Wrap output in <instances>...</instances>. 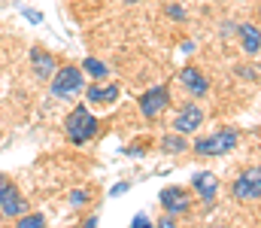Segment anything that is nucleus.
I'll return each mask as SVG.
<instances>
[{
  "label": "nucleus",
  "instance_id": "nucleus-1",
  "mask_svg": "<svg viewBox=\"0 0 261 228\" xmlns=\"http://www.w3.org/2000/svg\"><path fill=\"white\" fill-rule=\"evenodd\" d=\"M64 134L73 146H85L88 140H94L100 134V119L91 116L88 104H76L64 119Z\"/></svg>",
  "mask_w": 261,
  "mask_h": 228
},
{
  "label": "nucleus",
  "instance_id": "nucleus-2",
  "mask_svg": "<svg viewBox=\"0 0 261 228\" xmlns=\"http://www.w3.org/2000/svg\"><path fill=\"white\" fill-rule=\"evenodd\" d=\"M237 143H240V131L237 128H219L216 134L197 137L192 143V149H195V155H203V158H219V155L234 152Z\"/></svg>",
  "mask_w": 261,
  "mask_h": 228
},
{
  "label": "nucleus",
  "instance_id": "nucleus-3",
  "mask_svg": "<svg viewBox=\"0 0 261 228\" xmlns=\"http://www.w3.org/2000/svg\"><path fill=\"white\" fill-rule=\"evenodd\" d=\"M85 79L88 76H85V70L79 64H61L49 79V91L55 97H73V94H79L85 88Z\"/></svg>",
  "mask_w": 261,
  "mask_h": 228
},
{
  "label": "nucleus",
  "instance_id": "nucleus-4",
  "mask_svg": "<svg viewBox=\"0 0 261 228\" xmlns=\"http://www.w3.org/2000/svg\"><path fill=\"white\" fill-rule=\"evenodd\" d=\"M231 195L234 201H258L261 198V167H246L243 173H237V180L231 183Z\"/></svg>",
  "mask_w": 261,
  "mask_h": 228
},
{
  "label": "nucleus",
  "instance_id": "nucleus-5",
  "mask_svg": "<svg viewBox=\"0 0 261 228\" xmlns=\"http://www.w3.org/2000/svg\"><path fill=\"white\" fill-rule=\"evenodd\" d=\"M140 113H143V119H149V122H155L167 107H170V88L167 85H152L149 91H143L140 94Z\"/></svg>",
  "mask_w": 261,
  "mask_h": 228
},
{
  "label": "nucleus",
  "instance_id": "nucleus-6",
  "mask_svg": "<svg viewBox=\"0 0 261 228\" xmlns=\"http://www.w3.org/2000/svg\"><path fill=\"white\" fill-rule=\"evenodd\" d=\"M158 204L164 213H173V216H182L192 210V189L186 186H164L158 192Z\"/></svg>",
  "mask_w": 261,
  "mask_h": 228
},
{
  "label": "nucleus",
  "instance_id": "nucleus-7",
  "mask_svg": "<svg viewBox=\"0 0 261 228\" xmlns=\"http://www.w3.org/2000/svg\"><path fill=\"white\" fill-rule=\"evenodd\" d=\"M203 119H206V113H203L200 104H186V107L176 113V119H173V131L192 137V134H197V131L203 128Z\"/></svg>",
  "mask_w": 261,
  "mask_h": 228
},
{
  "label": "nucleus",
  "instance_id": "nucleus-8",
  "mask_svg": "<svg viewBox=\"0 0 261 228\" xmlns=\"http://www.w3.org/2000/svg\"><path fill=\"white\" fill-rule=\"evenodd\" d=\"M28 210H31L28 198L18 192V186H15V183H9V189H6V192H3V198H0V216L15 222V219H18L21 213H28Z\"/></svg>",
  "mask_w": 261,
  "mask_h": 228
},
{
  "label": "nucleus",
  "instance_id": "nucleus-9",
  "mask_svg": "<svg viewBox=\"0 0 261 228\" xmlns=\"http://www.w3.org/2000/svg\"><path fill=\"white\" fill-rule=\"evenodd\" d=\"M31 70H34V76H37L40 82H49L52 73L58 70V61H55V55H52L49 49L34 46V49H31Z\"/></svg>",
  "mask_w": 261,
  "mask_h": 228
},
{
  "label": "nucleus",
  "instance_id": "nucleus-10",
  "mask_svg": "<svg viewBox=\"0 0 261 228\" xmlns=\"http://www.w3.org/2000/svg\"><path fill=\"white\" fill-rule=\"evenodd\" d=\"M179 82H182V88H186L192 97H203V94L210 91V79H206V73H203L200 67H195V64H186V67L179 70Z\"/></svg>",
  "mask_w": 261,
  "mask_h": 228
},
{
  "label": "nucleus",
  "instance_id": "nucleus-11",
  "mask_svg": "<svg viewBox=\"0 0 261 228\" xmlns=\"http://www.w3.org/2000/svg\"><path fill=\"white\" fill-rule=\"evenodd\" d=\"M119 94H122V88H119L116 82H107V79H103V82H94V85L85 88V100H88V104H100V107L116 104Z\"/></svg>",
  "mask_w": 261,
  "mask_h": 228
},
{
  "label": "nucleus",
  "instance_id": "nucleus-12",
  "mask_svg": "<svg viewBox=\"0 0 261 228\" xmlns=\"http://www.w3.org/2000/svg\"><path fill=\"white\" fill-rule=\"evenodd\" d=\"M192 192L200 201H216V195H219V176L213 170H197L195 176H192Z\"/></svg>",
  "mask_w": 261,
  "mask_h": 228
},
{
  "label": "nucleus",
  "instance_id": "nucleus-13",
  "mask_svg": "<svg viewBox=\"0 0 261 228\" xmlns=\"http://www.w3.org/2000/svg\"><path fill=\"white\" fill-rule=\"evenodd\" d=\"M237 40H240V49H243V55L255 58V55L261 52V28H258V24H252V21H243V24H237Z\"/></svg>",
  "mask_w": 261,
  "mask_h": 228
},
{
  "label": "nucleus",
  "instance_id": "nucleus-14",
  "mask_svg": "<svg viewBox=\"0 0 261 228\" xmlns=\"http://www.w3.org/2000/svg\"><path fill=\"white\" fill-rule=\"evenodd\" d=\"M158 149L164 152V155H179V152H189V140H186V134H179V131H173V134H167V137H161V143H158Z\"/></svg>",
  "mask_w": 261,
  "mask_h": 228
},
{
  "label": "nucleus",
  "instance_id": "nucleus-15",
  "mask_svg": "<svg viewBox=\"0 0 261 228\" xmlns=\"http://www.w3.org/2000/svg\"><path fill=\"white\" fill-rule=\"evenodd\" d=\"M82 70L88 79H97V82H103V79H110V67L103 64V61H97V58H82Z\"/></svg>",
  "mask_w": 261,
  "mask_h": 228
},
{
  "label": "nucleus",
  "instance_id": "nucleus-16",
  "mask_svg": "<svg viewBox=\"0 0 261 228\" xmlns=\"http://www.w3.org/2000/svg\"><path fill=\"white\" fill-rule=\"evenodd\" d=\"M43 225H46V213H40V210L37 213L28 210V213H21L15 219V228H43Z\"/></svg>",
  "mask_w": 261,
  "mask_h": 228
},
{
  "label": "nucleus",
  "instance_id": "nucleus-17",
  "mask_svg": "<svg viewBox=\"0 0 261 228\" xmlns=\"http://www.w3.org/2000/svg\"><path fill=\"white\" fill-rule=\"evenodd\" d=\"M67 201H70L73 210H82V207L91 204V192H88V189H73V192L67 195Z\"/></svg>",
  "mask_w": 261,
  "mask_h": 228
},
{
  "label": "nucleus",
  "instance_id": "nucleus-18",
  "mask_svg": "<svg viewBox=\"0 0 261 228\" xmlns=\"http://www.w3.org/2000/svg\"><path fill=\"white\" fill-rule=\"evenodd\" d=\"M164 12H167L173 21H186V18H189V12H186L179 3H167V6H164Z\"/></svg>",
  "mask_w": 261,
  "mask_h": 228
},
{
  "label": "nucleus",
  "instance_id": "nucleus-19",
  "mask_svg": "<svg viewBox=\"0 0 261 228\" xmlns=\"http://www.w3.org/2000/svg\"><path fill=\"white\" fill-rule=\"evenodd\" d=\"M219 37H222V40H234V37H237V24H234V21H222V24H219Z\"/></svg>",
  "mask_w": 261,
  "mask_h": 228
},
{
  "label": "nucleus",
  "instance_id": "nucleus-20",
  "mask_svg": "<svg viewBox=\"0 0 261 228\" xmlns=\"http://www.w3.org/2000/svg\"><path fill=\"white\" fill-rule=\"evenodd\" d=\"M130 192V183H116L113 189H110V198H122V195H128Z\"/></svg>",
  "mask_w": 261,
  "mask_h": 228
},
{
  "label": "nucleus",
  "instance_id": "nucleus-21",
  "mask_svg": "<svg viewBox=\"0 0 261 228\" xmlns=\"http://www.w3.org/2000/svg\"><path fill=\"white\" fill-rule=\"evenodd\" d=\"M130 225H134V228H149V225H155V222H152L146 213H137V216L130 219Z\"/></svg>",
  "mask_w": 261,
  "mask_h": 228
},
{
  "label": "nucleus",
  "instance_id": "nucleus-22",
  "mask_svg": "<svg viewBox=\"0 0 261 228\" xmlns=\"http://www.w3.org/2000/svg\"><path fill=\"white\" fill-rule=\"evenodd\" d=\"M237 76H243V79H258V70L249 67V64H240V67H237Z\"/></svg>",
  "mask_w": 261,
  "mask_h": 228
},
{
  "label": "nucleus",
  "instance_id": "nucleus-23",
  "mask_svg": "<svg viewBox=\"0 0 261 228\" xmlns=\"http://www.w3.org/2000/svg\"><path fill=\"white\" fill-rule=\"evenodd\" d=\"M155 225H161V228H173V225H176V216H173V213H164V216H158V219H155Z\"/></svg>",
  "mask_w": 261,
  "mask_h": 228
},
{
  "label": "nucleus",
  "instance_id": "nucleus-24",
  "mask_svg": "<svg viewBox=\"0 0 261 228\" xmlns=\"http://www.w3.org/2000/svg\"><path fill=\"white\" fill-rule=\"evenodd\" d=\"M21 15H24L28 21H34V24H40V21H43V12H37V9H21Z\"/></svg>",
  "mask_w": 261,
  "mask_h": 228
},
{
  "label": "nucleus",
  "instance_id": "nucleus-25",
  "mask_svg": "<svg viewBox=\"0 0 261 228\" xmlns=\"http://www.w3.org/2000/svg\"><path fill=\"white\" fill-rule=\"evenodd\" d=\"M9 183H12V180H9V176H6V173H0V198H3V192H6V189H9Z\"/></svg>",
  "mask_w": 261,
  "mask_h": 228
},
{
  "label": "nucleus",
  "instance_id": "nucleus-26",
  "mask_svg": "<svg viewBox=\"0 0 261 228\" xmlns=\"http://www.w3.org/2000/svg\"><path fill=\"white\" fill-rule=\"evenodd\" d=\"M82 225H85V228H97V216H88V219H85Z\"/></svg>",
  "mask_w": 261,
  "mask_h": 228
},
{
  "label": "nucleus",
  "instance_id": "nucleus-27",
  "mask_svg": "<svg viewBox=\"0 0 261 228\" xmlns=\"http://www.w3.org/2000/svg\"><path fill=\"white\" fill-rule=\"evenodd\" d=\"M134 3H143V0H125V6H134Z\"/></svg>",
  "mask_w": 261,
  "mask_h": 228
},
{
  "label": "nucleus",
  "instance_id": "nucleus-28",
  "mask_svg": "<svg viewBox=\"0 0 261 228\" xmlns=\"http://www.w3.org/2000/svg\"><path fill=\"white\" fill-rule=\"evenodd\" d=\"M258 15H261V3H258Z\"/></svg>",
  "mask_w": 261,
  "mask_h": 228
}]
</instances>
